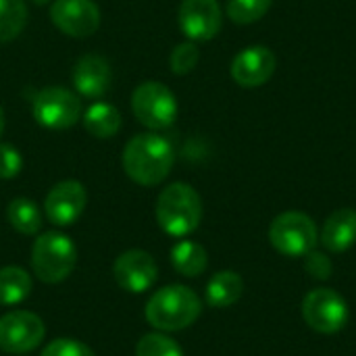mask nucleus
<instances>
[{
    "label": "nucleus",
    "instance_id": "f257e3e1",
    "mask_svg": "<svg viewBox=\"0 0 356 356\" xmlns=\"http://www.w3.org/2000/svg\"><path fill=\"white\" fill-rule=\"evenodd\" d=\"M175 163L173 146L159 134H138L123 148V169L140 186H159Z\"/></svg>",
    "mask_w": 356,
    "mask_h": 356
},
{
    "label": "nucleus",
    "instance_id": "f03ea898",
    "mask_svg": "<svg viewBox=\"0 0 356 356\" xmlns=\"http://www.w3.org/2000/svg\"><path fill=\"white\" fill-rule=\"evenodd\" d=\"M202 311V302L186 286H165L146 302V321L159 332H179L190 327Z\"/></svg>",
    "mask_w": 356,
    "mask_h": 356
},
{
    "label": "nucleus",
    "instance_id": "7ed1b4c3",
    "mask_svg": "<svg viewBox=\"0 0 356 356\" xmlns=\"http://www.w3.org/2000/svg\"><path fill=\"white\" fill-rule=\"evenodd\" d=\"M156 221L165 234L175 238L196 232L202 221L200 194L184 181L167 186L156 200Z\"/></svg>",
    "mask_w": 356,
    "mask_h": 356
},
{
    "label": "nucleus",
    "instance_id": "20e7f679",
    "mask_svg": "<svg viewBox=\"0 0 356 356\" xmlns=\"http://www.w3.org/2000/svg\"><path fill=\"white\" fill-rule=\"evenodd\" d=\"M77 263L73 240L60 232L42 234L31 248V269L44 284H58L71 275Z\"/></svg>",
    "mask_w": 356,
    "mask_h": 356
},
{
    "label": "nucleus",
    "instance_id": "39448f33",
    "mask_svg": "<svg viewBox=\"0 0 356 356\" xmlns=\"http://www.w3.org/2000/svg\"><path fill=\"white\" fill-rule=\"evenodd\" d=\"M131 111L136 119L152 129H167L177 119V98L161 81H142L131 94Z\"/></svg>",
    "mask_w": 356,
    "mask_h": 356
},
{
    "label": "nucleus",
    "instance_id": "423d86ee",
    "mask_svg": "<svg viewBox=\"0 0 356 356\" xmlns=\"http://www.w3.org/2000/svg\"><path fill=\"white\" fill-rule=\"evenodd\" d=\"M271 246L284 257H305L315 250L319 242V232L315 221L300 211H288L277 215L269 227Z\"/></svg>",
    "mask_w": 356,
    "mask_h": 356
},
{
    "label": "nucleus",
    "instance_id": "0eeeda50",
    "mask_svg": "<svg viewBox=\"0 0 356 356\" xmlns=\"http://www.w3.org/2000/svg\"><path fill=\"white\" fill-rule=\"evenodd\" d=\"M31 113L42 127L63 131L73 127L81 119V100L75 92L67 88L48 86L33 96Z\"/></svg>",
    "mask_w": 356,
    "mask_h": 356
},
{
    "label": "nucleus",
    "instance_id": "6e6552de",
    "mask_svg": "<svg viewBox=\"0 0 356 356\" xmlns=\"http://www.w3.org/2000/svg\"><path fill=\"white\" fill-rule=\"evenodd\" d=\"M302 317L319 334H338L348 321V305L336 290L317 288L305 296Z\"/></svg>",
    "mask_w": 356,
    "mask_h": 356
},
{
    "label": "nucleus",
    "instance_id": "1a4fd4ad",
    "mask_svg": "<svg viewBox=\"0 0 356 356\" xmlns=\"http://www.w3.org/2000/svg\"><path fill=\"white\" fill-rule=\"evenodd\" d=\"M44 334V321L29 311H10L0 317V350L4 353H29L40 346Z\"/></svg>",
    "mask_w": 356,
    "mask_h": 356
},
{
    "label": "nucleus",
    "instance_id": "9d476101",
    "mask_svg": "<svg viewBox=\"0 0 356 356\" xmlns=\"http://www.w3.org/2000/svg\"><path fill=\"white\" fill-rule=\"evenodd\" d=\"M50 21L71 38H88L100 27V8L94 0H54Z\"/></svg>",
    "mask_w": 356,
    "mask_h": 356
},
{
    "label": "nucleus",
    "instance_id": "9b49d317",
    "mask_svg": "<svg viewBox=\"0 0 356 356\" xmlns=\"http://www.w3.org/2000/svg\"><path fill=\"white\" fill-rule=\"evenodd\" d=\"M179 29L192 42H209L221 31L223 13L219 0H184L177 13Z\"/></svg>",
    "mask_w": 356,
    "mask_h": 356
},
{
    "label": "nucleus",
    "instance_id": "f8f14e48",
    "mask_svg": "<svg viewBox=\"0 0 356 356\" xmlns=\"http://www.w3.org/2000/svg\"><path fill=\"white\" fill-rule=\"evenodd\" d=\"M86 202H88V192L83 184H79L77 179H65L54 184L46 194L44 213L50 219V223L58 227H67L81 217Z\"/></svg>",
    "mask_w": 356,
    "mask_h": 356
},
{
    "label": "nucleus",
    "instance_id": "ddd939ff",
    "mask_svg": "<svg viewBox=\"0 0 356 356\" xmlns=\"http://www.w3.org/2000/svg\"><path fill=\"white\" fill-rule=\"evenodd\" d=\"M115 282L131 294H142L150 290L159 277V267L152 254L144 250H127L113 265Z\"/></svg>",
    "mask_w": 356,
    "mask_h": 356
},
{
    "label": "nucleus",
    "instance_id": "4468645a",
    "mask_svg": "<svg viewBox=\"0 0 356 356\" xmlns=\"http://www.w3.org/2000/svg\"><path fill=\"white\" fill-rule=\"evenodd\" d=\"M277 67V58L273 50L267 46H248L238 52L232 60V77L242 88H259L265 86Z\"/></svg>",
    "mask_w": 356,
    "mask_h": 356
},
{
    "label": "nucleus",
    "instance_id": "2eb2a0df",
    "mask_svg": "<svg viewBox=\"0 0 356 356\" xmlns=\"http://www.w3.org/2000/svg\"><path fill=\"white\" fill-rule=\"evenodd\" d=\"M113 83V69L108 60L100 54H86L75 63L73 86L79 96L102 98Z\"/></svg>",
    "mask_w": 356,
    "mask_h": 356
},
{
    "label": "nucleus",
    "instance_id": "dca6fc26",
    "mask_svg": "<svg viewBox=\"0 0 356 356\" xmlns=\"http://www.w3.org/2000/svg\"><path fill=\"white\" fill-rule=\"evenodd\" d=\"M321 244L330 252H346L356 244V211L338 209L334 211L321 229Z\"/></svg>",
    "mask_w": 356,
    "mask_h": 356
},
{
    "label": "nucleus",
    "instance_id": "f3484780",
    "mask_svg": "<svg viewBox=\"0 0 356 356\" xmlns=\"http://www.w3.org/2000/svg\"><path fill=\"white\" fill-rule=\"evenodd\" d=\"M244 282L236 271H219L207 284V302L213 309H227L242 298Z\"/></svg>",
    "mask_w": 356,
    "mask_h": 356
},
{
    "label": "nucleus",
    "instance_id": "a211bd4d",
    "mask_svg": "<svg viewBox=\"0 0 356 356\" xmlns=\"http://www.w3.org/2000/svg\"><path fill=\"white\" fill-rule=\"evenodd\" d=\"M83 127L94 138H113L121 129V113L108 102H94L83 113Z\"/></svg>",
    "mask_w": 356,
    "mask_h": 356
},
{
    "label": "nucleus",
    "instance_id": "6ab92c4d",
    "mask_svg": "<svg viewBox=\"0 0 356 356\" xmlns=\"http://www.w3.org/2000/svg\"><path fill=\"white\" fill-rule=\"evenodd\" d=\"M171 263L179 275L186 277H198L204 273L209 265V254L204 246L192 240H181L171 248Z\"/></svg>",
    "mask_w": 356,
    "mask_h": 356
},
{
    "label": "nucleus",
    "instance_id": "aec40b11",
    "mask_svg": "<svg viewBox=\"0 0 356 356\" xmlns=\"http://www.w3.org/2000/svg\"><path fill=\"white\" fill-rule=\"evenodd\" d=\"M31 292V275L21 267L0 269V305L13 307L23 302Z\"/></svg>",
    "mask_w": 356,
    "mask_h": 356
},
{
    "label": "nucleus",
    "instance_id": "412c9836",
    "mask_svg": "<svg viewBox=\"0 0 356 356\" xmlns=\"http://www.w3.org/2000/svg\"><path fill=\"white\" fill-rule=\"evenodd\" d=\"M8 223L23 236H33L42 229V211L29 198H15L6 209Z\"/></svg>",
    "mask_w": 356,
    "mask_h": 356
},
{
    "label": "nucleus",
    "instance_id": "4be33fe9",
    "mask_svg": "<svg viewBox=\"0 0 356 356\" xmlns=\"http://www.w3.org/2000/svg\"><path fill=\"white\" fill-rule=\"evenodd\" d=\"M27 25L25 0H0V44L15 40Z\"/></svg>",
    "mask_w": 356,
    "mask_h": 356
},
{
    "label": "nucleus",
    "instance_id": "5701e85b",
    "mask_svg": "<svg viewBox=\"0 0 356 356\" xmlns=\"http://www.w3.org/2000/svg\"><path fill=\"white\" fill-rule=\"evenodd\" d=\"M271 4L273 0H227L225 13L238 25H250L261 21L269 13Z\"/></svg>",
    "mask_w": 356,
    "mask_h": 356
},
{
    "label": "nucleus",
    "instance_id": "b1692460",
    "mask_svg": "<svg viewBox=\"0 0 356 356\" xmlns=\"http://www.w3.org/2000/svg\"><path fill=\"white\" fill-rule=\"evenodd\" d=\"M136 356H184L179 344L165 334H146L138 346Z\"/></svg>",
    "mask_w": 356,
    "mask_h": 356
},
{
    "label": "nucleus",
    "instance_id": "393cba45",
    "mask_svg": "<svg viewBox=\"0 0 356 356\" xmlns=\"http://www.w3.org/2000/svg\"><path fill=\"white\" fill-rule=\"evenodd\" d=\"M198 60H200V50L192 40L177 44L169 56V65L175 75H188L190 71L196 69Z\"/></svg>",
    "mask_w": 356,
    "mask_h": 356
},
{
    "label": "nucleus",
    "instance_id": "a878e982",
    "mask_svg": "<svg viewBox=\"0 0 356 356\" xmlns=\"http://www.w3.org/2000/svg\"><path fill=\"white\" fill-rule=\"evenodd\" d=\"M42 356H96L94 350L79 342V340H73V338H58V340H52L44 350Z\"/></svg>",
    "mask_w": 356,
    "mask_h": 356
},
{
    "label": "nucleus",
    "instance_id": "bb28decb",
    "mask_svg": "<svg viewBox=\"0 0 356 356\" xmlns=\"http://www.w3.org/2000/svg\"><path fill=\"white\" fill-rule=\"evenodd\" d=\"M23 167V159L21 152L10 146V144H2L0 142V179H13L21 173Z\"/></svg>",
    "mask_w": 356,
    "mask_h": 356
},
{
    "label": "nucleus",
    "instance_id": "cd10ccee",
    "mask_svg": "<svg viewBox=\"0 0 356 356\" xmlns=\"http://www.w3.org/2000/svg\"><path fill=\"white\" fill-rule=\"evenodd\" d=\"M305 269L315 280H327V277H332V271H334L332 261L319 250H311L305 254Z\"/></svg>",
    "mask_w": 356,
    "mask_h": 356
},
{
    "label": "nucleus",
    "instance_id": "c85d7f7f",
    "mask_svg": "<svg viewBox=\"0 0 356 356\" xmlns=\"http://www.w3.org/2000/svg\"><path fill=\"white\" fill-rule=\"evenodd\" d=\"M2 131H4V111L0 106V136H2Z\"/></svg>",
    "mask_w": 356,
    "mask_h": 356
},
{
    "label": "nucleus",
    "instance_id": "c756f323",
    "mask_svg": "<svg viewBox=\"0 0 356 356\" xmlns=\"http://www.w3.org/2000/svg\"><path fill=\"white\" fill-rule=\"evenodd\" d=\"M31 2H35V4H46V2H50V0H31Z\"/></svg>",
    "mask_w": 356,
    "mask_h": 356
}]
</instances>
